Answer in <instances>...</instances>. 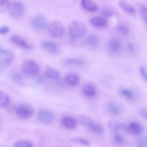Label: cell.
<instances>
[{
  "label": "cell",
  "mask_w": 147,
  "mask_h": 147,
  "mask_svg": "<svg viewBox=\"0 0 147 147\" xmlns=\"http://www.w3.org/2000/svg\"><path fill=\"white\" fill-rule=\"evenodd\" d=\"M117 28L119 32L123 35H127L129 32V28L124 24H120L118 26Z\"/></svg>",
  "instance_id": "f1b7e54d"
},
{
  "label": "cell",
  "mask_w": 147,
  "mask_h": 147,
  "mask_svg": "<svg viewBox=\"0 0 147 147\" xmlns=\"http://www.w3.org/2000/svg\"><path fill=\"white\" fill-rule=\"evenodd\" d=\"M127 47L128 49L130 51H133L135 49L134 45L131 42H129L127 44Z\"/></svg>",
  "instance_id": "ab89813d"
},
{
  "label": "cell",
  "mask_w": 147,
  "mask_h": 147,
  "mask_svg": "<svg viewBox=\"0 0 147 147\" xmlns=\"http://www.w3.org/2000/svg\"><path fill=\"white\" fill-rule=\"evenodd\" d=\"M86 41L89 45L94 46L97 45L98 42V38L93 35H89L87 37Z\"/></svg>",
  "instance_id": "83f0119b"
},
{
  "label": "cell",
  "mask_w": 147,
  "mask_h": 147,
  "mask_svg": "<svg viewBox=\"0 0 147 147\" xmlns=\"http://www.w3.org/2000/svg\"><path fill=\"white\" fill-rule=\"evenodd\" d=\"M139 71L140 74L142 78L145 81L147 80V74L146 71L144 67L141 66L139 68Z\"/></svg>",
  "instance_id": "e575fe53"
},
{
  "label": "cell",
  "mask_w": 147,
  "mask_h": 147,
  "mask_svg": "<svg viewBox=\"0 0 147 147\" xmlns=\"http://www.w3.org/2000/svg\"><path fill=\"white\" fill-rule=\"evenodd\" d=\"M139 113L140 115L144 119H147V110L144 108L140 109L139 110Z\"/></svg>",
  "instance_id": "f35d334b"
},
{
  "label": "cell",
  "mask_w": 147,
  "mask_h": 147,
  "mask_svg": "<svg viewBox=\"0 0 147 147\" xmlns=\"http://www.w3.org/2000/svg\"><path fill=\"white\" fill-rule=\"evenodd\" d=\"M64 79L66 84L73 86H77L80 80L79 76L75 73L68 74Z\"/></svg>",
  "instance_id": "8fae6325"
},
{
  "label": "cell",
  "mask_w": 147,
  "mask_h": 147,
  "mask_svg": "<svg viewBox=\"0 0 147 147\" xmlns=\"http://www.w3.org/2000/svg\"><path fill=\"white\" fill-rule=\"evenodd\" d=\"M119 92L121 95L128 99L132 100L134 98V95L133 92L128 89H121L119 90Z\"/></svg>",
  "instance_id": "d4e9b609"
},
{
  "label": "cell",
  "mask_w": 147,
  "mask_h": 147,
  "mask_svg": "<svg viewBox=\"0 0 147 147\" xmlns=\"http://www.w3.org/2000/svg\"><path fill=\"white\" fill-rule=\"evenodd\" d=\"M82 7L86 10L90 12H95L98 9L97 4L94 2L89 0H83L81 2Z\"/></svg>",
  "instance_id": "9a60e30c"
},
{
  "label": "cell",
  "mask_w": 147,
  "mask_h": 147,
  "mask_svg": "<svg viewBox=\"0 0 147 147\" xmlns=\"http://www.w3.org/2000/svg\"><path fill=\"white\" fill-rule=\"evenodd\" d=\"M15 147H33L32 144L30 142L25 140H19L15 144Z\"/></svg>",
  "instance_id": "4dcf8cb0"
},
{
  "label": "cell",
  "mask_w": 147,
  "mask_h": 147,
  "mask_svg": "<svg viewBox=\"0 0 147 147\" xmlns=\"http://www.w3.org/2000/svg\"><path fill=\"white\" fill-rule=\"evenodd\" d=\"M138 147H147V138L145 137L138 138L136 141Z\"/></svg>",
  "instance_id": "d6a6232c"
},
{
  "label": "cell",
  "mask_w": 147,
  "mask_h": 147,
  "mask_svg": "<svg viewBox=\"0 0 147 147\" xmlns=\"http://www.w3.org/2000/svg\"><path fill=\"white\" fill-rule=\"evenodd\" d=\"M24 9V7L21 3L15 1L10 3L7 10L10 16L17 17L22 14Z\"/></svg>",
  "instance_id": "5b68a950"
},
{
  "label": "cell",
  "mask_w": 147,
  "mask_h": 147,
  "mask_svg": "<svg viewBox=\"0 0 147 147\" xmlns=\"http://www.w3.org/2000/svg\"><path fill=\"white\" fill-rule=\"evenodd\" d=\"M143 131L142 126L138 123L135 122L130 123L127 126L126 131L135 135L141 134Z\"/></svg>",
  "instance_id": "30bf717a"
},
{
  "label": "cell",
  "mask_w": 147,
  "mask_h": 147,
  "mask_svg": "<svg viewBox=\"0 0 147 147\" xmlns=\"http://www.w3.org/2000/svg\"><path fill=\"white\" fill-rule=\"evenodd\" d=\"M10 102V98L6 92L0 91V107H6Z\"/></svg>",
  "instance_id": "d6986e66"
},
{
  "label": "cell",
  "mask_w": 147,
  "mask_h": 147,
  "mask_svg": "<svg viewBox=\"0 0 147 147\" xmlns=\"http://www.w3.org/2000/svg\"><path fill=\"white\" fill-rule=\"evenodd\" d=\"M38 116L40 120L42 123L45 124L51 122L53 118L51 113L47 109L40 110L38 111Z\"/></svg>",
  "instance_id": "9c48e42d"
},
{
  "label": "cell",
  "mask_w": 147,
  "mask_h": 147,
  "mask_svg": "<svg viewBox=\"0 0 147 147\" xmlns=\"http://www.w3.org/2000/svg\"><path fill=\"white\" fill-rule=\"evenodd\" d=\"M40 45L43 49L51 53L56 54L59 52L58 45L53 42L45 40L41 42Z\"/></svg>",
  "instance_id": "8992f818"
},
{
  "label": "cell",
  "mask_w": 147,
  "mask_h": 147,
  "mask_svg": "<svg viewBox=\"0 0 147 147\" xmlns=\"http://www.w3.org/2000/svg\"><path fill=\"white\" fill-rule=\"evenodd\" d=\"M11 79L16 84H20L22 80V77L21 74L19 72L15 71L11 75Z\"/></svg>",
  "instance_id": "484cf974"
},
{
  "label": "cell",
  "mask_w": 147,
  "mask_h": 147,
  "mask_svg": "<svg viewBox=\"0 0 147 147\" xmlns=\"http://www.w3.org/2000/svg\"><path fill=\"white\" fill-rule=\"evenodd\" d=\"M57 84L59 86L62 87L64 86L65 84V82L64 81V79H61L60 78L58 80H56Z\"/></svg>",
  "instance_id": "60d3db41"
},
{
  "label": "cell",
  "mask_w": 147,
  "mask_h": 147,
  "mask_svg": "<svg viewBox=\"0 0 147 147\" xmlns=\"http://www.w3.org/2000/svg\"><path fill=\"white\" fill-rule=\"evenodd\" d=\"M107 107L109 112L114 115H118L120 113L118 107L114 103L109 102L107 104Z\"/></svg>",
  "instance_id": "7402d4cb"
},
{
  "label": "cell",
  "mask_w": 147,
  "mask_h": 147,
  "mask_svg": "<svg viewBox=\"0 0 147 147\" xmlns=\"http://www.w3.org/2000/svg\"><path fill=\"white\" fill-rule=\"evenodd\" d=\"M90 24L93 26L98 27H103L107 25V20L104 18L98 16L92 17L90 20Z\"/></svg>",
  "instance_id": "2e32d148"
},
{
  "label": "cell",
  "mask_w": 147,
  "mask_h": 147,
  "mask_svg": "<svg viewBox=\"0 0 147 147\" xmlns=\"http://www.w3.org/2000/svg\"><path fill=\"white\" fill-rule=\"evenodd\" d=\"M46 78L44 75L43 76L41 75H39L36 77V82L38 84H43L46 81Z\"/></svg>",
  "instance_id": "8d00e7d4"
},
{
  "label": "cell",
  "mask_w": 147,
  "mask_h": 147,
  "mask_svg": "<svg viewBox=\"0 0 147 147\" xmlns=\"http://www.w3.org/2000/svg\"><path fill=\"white\" fill-rule=\"evenodd\" d=\"M13 58L11 52L8 50L6 53L0 54V66L6 67L11 63Z\"/></svg>",
  "instance_id": "4fadbf2b"
},
{
  "label": "cell",
  "mask_w": 147,
  "mask_h": 147,
  "mask_svg": "<svg viewBox=\"0 0 147 147\" xmlns=\"http://www.w3.org/2000/svg\"><path fill=\"white\" fill-rule=\"evenodd\" d=\"M88 127L93 132L97 134H101L103 131V128L101 125L93 120Z\"/></svg>",
  "instance_id": "ffe728a7"
},
{
  "label": "cell",
  "mask_w": 147,
  "mask_h": 147,
  "mask_svg": "<svg viewBox=\"0 0 147 147\" xmlns=\"http://www.w3.org/2000/svg\"><path fill=\"white\" fill-rule=\"evenodd\" d=\"M32 23L33 27L36 29H44L47 25V21L43 16L38 15L34 16L32 20Z\"/></svg>",
  "instance_id": "52a82bcc"
},
{
  "label": "cell",
  "mask_w": 147,
  "mask_h": 147,
  "mask_svg": "<svg viewBox=\"0 0 147 147\" xmlns=\"http://www.w3.org/2000/svg\"><path fill=\"white\" fill-rule=\"evenodd\" d=\"M21 70L25 74L29 76L34 75L37 74L40 71V67L35 61L32 60H27L22 64Z\"/></svg>",
  "instance_id": "7a4b0ae2"
},
{
  "label": "cell",
  "mask_w": 147,
  "mask_h": 147,
  "mask_svg": "<svg viewBox=\"0 0 147 147\" xmlns=\"http://www.w3.org/2000/svg\"><path fill=\"white\" fill-rule=\"evenodd\" d=\"M82 91L84 94L89 97H93L96 95L95 88L91 84L89 83L84 84L82 86Z\"/></svg>",
  "instance_id": "5bb4252c"
},
{
  "label": "cell",
  "mask_w": 147,
  "mask_h": 147,
  "mask_svg": "<svg viewBox=\"0 0 147 147\" xmlns=\"http://www.w3.org/2000/svg\"><path fill=\"white\" fill-rule=\"evenodd\" d=\"M11 41L16 45L20 47L27 49L31 48V46L23 38L20 36L14 34L10 38Z\"/></svg>",
  "instance_id": "ba28073f"
},
{
  "label": "cell",
  "mask_w": 147,
  "mask_h": 147,
  "mask_svg": "<svg viewBox=\"0 0 147 147\" xmlns=\"http://www.w3.org/2000/svg\"><path fill=\"white\" fill-rule=\"evenodd\" d=\"M66 64L71 65H82L84 61L82 59L78 58H70L65 61Z\"/></svg>",
  "instance_id": "cb8c5ba5"
},
{
  "label": "cell",
  "mask_w": 147,
  "mask_h": 147,
  "mask_svg": "<svg viewBox=\"0 0 147 147\" xmlns=\"http://www.w3.org/2000/svg\"><path fill=\"white\" fill-rule=\"evenodd\" d=\"M71 141L73 142L78 143L86 146L90 145L89 142L87 140L80 137H76L72 138Z\"/></svg>",
  "instance_id": "4316f807"
},
{
  "label": "cell",
  "mask_w": 147,
  "mask_h": 147,
  "mask_svg": "<svg viewBox=\"0 0 147 147\" xmlns=\"http://www.w3.org/2000/svg\"><path fill=\"white\" fill-rule=\"evenodd\" d=\"M9 30V27L7 26H3L0 27V34H4L8 32Z\"/></svg>",
  "instance_id": "74e56055"
},
{
  "label": "cell",
  "mask_w": 147,
  "mask_h": 147,
  "mask_svg": "<svg viewBox=\"0 0 147 147\" xmlns=\"http://www.w3.org/2000/svg\"><path fill=\"white\" fill-rule=\"evenodd\" d=\"M49 35L53 38H58L61 36L64 33V29L62 24L57 21L51 23L48 28Z\"/></svg>",
  "instance_id": "277c9868"
},
{
  "label": "cell",
  "mask_w": 147,
  "mask_h": 147,
  "mask_svg": "<svg viewBox=\"0 0 147 147\" xmlns=\"http://www.w3.org/2000/svg\"><path fill=\"white\" fill-rule=\"evenodd\" d=\"M10 3L6 0H0V12H3L7 10Z\"/></svg>",
  "instance_id": "1f68e13d"
},
{
  "label": "cell",
  "mask_w": 147,
  "mask_h": 147,
  "mask_svg": "<svg viewBox=\"0 0 147 147\" xmlns=\"http://www.w3.org/2000/svg\"><path fill=\"white\" fill-rule=\"evenodd\" d=\"M15 111L17 115L19 117L22 119H27L32 116L34 109L31 105L23 103L16 107Z\"/></svg>",
  "instance_id": "3957f363"
},
{
  "label": "cell",
  "mask_w": 147,
  "mask_h": 147,
  "mask_svg": "<svg viewBox=\"0 0 147 147\" xmlns=\"http://www.w3.org/2000/svg\"><path fill=\"white\" fill-rule=\"evenodd\" d=\"M46 78L57 80L60 77V73L56 69L49 66H47L44 73Z\"/></svg>",
  "instance_id": "7c38bea8"
},
{
  "label": "cell",
  "mask_w": 147,
  "mask_h": 147,
  "mask_svg": "<svg viewBox=\"0 0 147 147\" xmlns=\"http://www.w3.org/2000/svg\"><path fill=\"white\" fill-rule=\"evenodd\" d=\"M102 14L104 16L109 17L113 16V11L108 9H105L102 11Z\"/></svg>",
  "instance_id": "d590c367"
},
{
  "label": "cell",
  "mask_w": 147,
  "mask_h": 147,
  "mask_svg": "<svg viewBox=\"0 0 147 147\" xmlns=\"http://www.w3.org/2000/svg\"><path fill=\"white\" fill-rule=\"evenodd\" d=\"M86 30V26L83 23L77 20L73 21L68 26L69 38L71 40L75 41L83 36Z\"/></svg>",
  "instance_id": "6da1fadb"
},
{
  "label": "cell",
  "mask_w": 147,
  "mask_h": 147,
  "mask_svg": "<svg viewBox=\"0 0 147 147\" xmlns=\"http://www.w3.org/2000/svg\"><path fill=\"white\" fill-rule=\"evenodd\" d=\"M78 120L81 124L88 127L93 120L90 117L83 115L79 116L78 117Z\"/></svg>",
  "instance_id": "603a6c76"
},
{
  "label": "cell",
  "mask_w": 147,
  "mask_h": 147,
  "mask_svg": "<svg viewBox=\"0 0 147 147\" xmlns=\"http://www.w3.org/2000/svg\"><path fill=\"white\" fill-rule=\"evenodd\" d=\"M120 43L116 39H112L109 41V48L111 51L115 52L117 51L120 47Z\"/></svg>",
  "instance_id": "44dd1931"
},
{
  "label": "cell",
  "mask_w": 147,
  "mask_h": 147,
  "mask_svg": "<svg viewBox=\"0 0 147 147\" xmlns=\"http://www.w3.org/2000/svg\"><path fill=\"white\" fill-rule=\"evenodd\" d=\"M115 134L113 139L114 142L118 144H121L124 141V139L123 136L119 134L118 132H114Z\"/></svg>",
  "instance_id": "836d02e7"
},
{
  "label": "cell",
  "mask_w": 147,
  "mask_h": 147,
  "mask_svg": "<svg viewBox=\"0 0 147 147\" xmlns=\"http://www.w3.org/2000/svg\"><path fill=\"white\" fill-rule=\"evenodd\" d=\"M61 123L64 127L69 129L75 128L77 125L76 121L73 118L68 116L63 117L61 120Z\"/></svg>",
  "instance_id": "e0dca14e"
},
{
  "label": "cell",
  "mask_w": 147,
  "mask_h": 147,
  "mask_svg": "<svg viewBox=\"0 0 147 147\" xmlns=\"http://www.w3.org/2000/svg\"><path fill=\"white\" fill-rule=\"evenodd\" d=\"M8 50L3 48L0 46V54H3L6 53Z\"/></svg>",
  "instance_id": "b9f144b4"
},
{
  "label": "cell",
  "mask_w": 147,
  "mask_h": 147,
  "mask_svg": "<svg viewBox=\"0 0 147 147\" xmlns=\"http://www.w3.org/2000/svg\"><path fill=\"white\" fill-rule=\"evenodd\" d=\"M118 4L120 7L125 11L130 13H135V9L127 1L120 0L119 1Z\"/></svg>",
  "instance_id": "ac0fdd59"
},
{
  "label": "cell",
  "mask_w": 147,
  "mask_h": 147,
  "mask_svg": "<svg viewBox=\"0 0 147 147\" xmlns=\"http://www.w3.org/2000/svg\"><path fill=\"white\" fill-rule=\"evenodd\" d=\"M139 5L142 16L145 22L146 23L147 13V7L146 5L142 3H140Z\"/></svg>",
  "instance_id": "f546056e"
}]
</instances>
